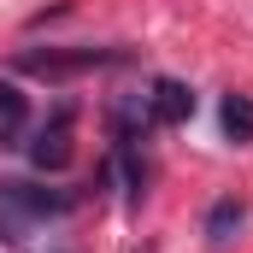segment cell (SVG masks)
<instances>
[{"label": "cell", "instance_id": "6da1fadb", "mask_svg": "<svg viewBox=\"0 0 253 253\" xmlns=\"http://www.w3.org/2000/svg\"><path fill=\"white\" fill-rule=\"evenodd\" d=\"M71 212L65 189H36V183H0V242H24L36 224Z\"/></svg>", "mask_w": 253, "mask_h": 253}, {"label": "cell", "instance_id": "7a4b0ae2", "mask_svg": "<svg viewBox=\"0 0 253 253\" xmlns=\"http://www.w3.org/2000/svg\"><path fill=\"white\" fill-rule=\"evenodd\" d=\"M106 65H129V47H24L18 53V71L42 77V83H71V77L106 71Z\"/></svg>", "mask_w": 253, "mask_h": 253}, {"label": "cell", "instance_id": "3957f363", "mask_svg": "<svg viewBox=\"0 0 253 253\" xmlns=\"http://www.w3.org/2000/svg\"><path fill=\"white\" fill-rule=\"evenodd\" d=\"M141 112H147V124H189L194 118V88L177 83V77H159L141 94Z\"/></svg>", "mask_w": 253, "mask_h": 253}, {"label": "cell", "instance_id": "277c9868", "mask_svg": "<svg viewBox=\"0 0 253 253\" xmlns=\"http://www.w3.org/2000/svg\"><path fill=\"white\" fill-rule=\"evenodd\" d=\"M30 165H36V171H65V165H71V112H65V106L36 129V141H30Z\"/></svg>", "mask_w": 253, "mask_h": 253}, {"label": "cell", "instance_id": "5b68a950", "mask_svg": "<svg viewBox=\"0 0 253 253\" xmlns=\"http://www.w3.org/2000/svg\"><path fill=\"white\" fill-rule=\"evenodd\" d=\"M24 124H30V100H24V88L0 83V141H18Z\"/></svg>", "mask_w": 253, "mask_h": 253}, {"label": "cell", "instance_id": "8992f818", "mask_svg": "<svg viewBox=\"0 0 253 253\" xmlns=\"http://www.w3.org/2000/svg\"><path fill=\"white\" fill-rule=\"evenodd\" d=\"M242 218H248V206H242V200H218V206L206 212V242H212V248H224V242L242 230Z\"/></svg>", "mask_w": 253, "mask_h": 253}, {"label": "cell", "instance_id": "52a82bcc", "mask_svg": "<svg viewBox=\"0 0 253 253\" xmlns=\"http://www.w3.org/2000/svg\"><path fill=\"white\" fill-rule=\"evenodd\" d=\"M218 118H224V135L230 141H253V94H230Z\"/></svg>", "mask_w": 253, "mask_h": 253}]
</instances>
